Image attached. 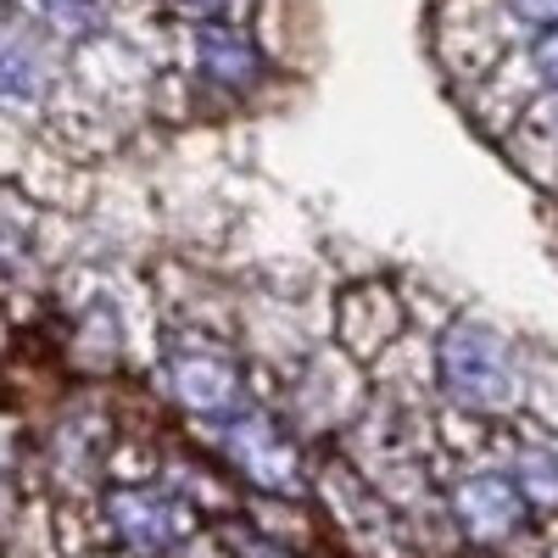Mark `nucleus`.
Instances as JSON below:
<instances>
[{
	"label": "nucleus",
	"instance_id": "1",
	"mask_svg": "<svg viewBox=\"0 0 558 558\" xmlns=\"http://www.w3.org/2000/svg\"><path fill=\"white\" fill-rule=\"evenodd\" d=\"M140 386L191 436L223 425V418H235L257 397H268L263 368L252 363V352L235 336L207 330V324H179V318H157Z\"/></svg>",
	"mask_w": 558,
	"mask_h": 558
},
{
	"label": "nucleus",
	"instance_id": "2",
	"mask_svg": "<svg viewBox=\"0 0 558 558\" xmlns=\"http://www.w3.org/2000/svg\"><path fill=\"white\" fill-rule=\"evenodd\" d=\"M291 84L263 51L246 17L223 23H191L168 28V57H162V89L179 96L184 118L196 123H235L263 107H274V89Z\"/></svg>",
	"mask_w": 558,
	"mask_h": 558
},
{
	"label": "nucleus",
	"instance_id": "3",
	"mask_svg": "<svg viewBox=\"0 0 558 558\" xmlns=\"http://www.w3.org/2000/svg\"><path fill=\"white\" fill-rule=\"evenodd\" d=\"M196 441L213 452V463L229 475V486H235V492L274 497V502H302L318 486L313 441L268 397H257L235 418H223V425L202 430Z\"/></svg>",
	"mask_w": 558,
	"mask_h": 558
},
{
	"label": "nucleus",
	"instance_id": "4",
	"mask_svg": "<svg viewBox=\"0 0 558 558\" xmlns=\"http://www.w3.org/2000/svg\"><path fill=\"white\" fill-rule=\"evenodd\" d=\"M123 441V408L118 386H68L51 413L28 436V452L45 463V475L68 492L96 497L112 481V452Z\"/></svg>",
	"mask_w": 558,
	"mask_h": 558
},
{
	"label": "nucleus",
	"instance_id": "5",
	"mask_svg": "<svg viewBox=\"0 0 558 558\" xmlns=\"http://www.w3.org/2000/svg\"><path fill=\"white\" fill-rule=\"evenodd\" d=\"M430 368H436L441 402H452L458 413H475V418L508 413L525 391V368H520L514 341L497 324L470 318V313L441 324V336L430 347Z\"/></svg>",
	"mask_w": 558,
	"mask_h": 558
},
{
	"label": "nucleus",
	"instance_id": "6",
	"mask_svg": "<svg viewBox=\"0 0 558 558\" xmlns=\"http://www.w3.org/2000/svg\"><path fill=\"white\" fill-rule=\"evenodd\" d=\"M89 508L118 558H179L207 531V514L162 475H112Z\"/></svg>",
	"mask_w": 558,
	"mask_h": 558
},
{
	"label": "nucleus",
	"instance_id": "7",
	"mask_svg": "<svg viewBox=\"0 0 558 558\" xmlns=\"http://www.w3.org/2000/svg\"><path fill=\"white\" fill-rule=\"evenodd\" d=\"M68 78H73V45H62L51 28H39L17 7L0 17V118L45 129L68 96Z\"/></svg>",
	"mask_w": 558,
	"mask_h": 558
},
{
	"label": "nucleus",
	"instance_id": "8",
	"mask_svg": "<svg viewBox=\"0 0 558 558\" xmlns=\"http://www.w3.org/2000/svg\"><path fill=\"white\" fill-rule=\"evenodd\" d=\"M62 268L57 213L17 179H0V307L39 302Z\"/></svg>",
	"mask_w": 558,
	"mask_h": 558
},
{
	"label": "nucleus",
	"instance_id": "9",
	"mask_svg": "<svg viewBox=\"0 0 558 558\" xmlns=\"http://www.w3.org/2000/svg\"><path fill=\"white\" fill-rule=\"evenodd\" d=\"M402 336V302L386 286H347L336 296V318H330V347H341L352 363H375L397 347Z\"/></svg>",
	"mask_w": 558,
	"mask_h": 558
},
{
	"label": "nucleus",
	"instance_id": "10",
	"mask_svg": "<svg viewBox=\"0 0 558 558\" xmlns=\"http://www.w3.org/2000/svg\"><path fill=\"white\" fill-rule=\"evenodd\" d=\"M525 514H531V508H525L520 486L508 481V470H481V475H463L452 486V520H458L463 536L481 542V547L508 542L525 525Z\"/></svg>",
	"mask_w": 558,
	"mask_h": 558
},
{
	"label": "nucleus",
	"instance_id": "11",
	"mask_svg": "<svg viewBox=\"0 0 558 558\" xmlns=\"http://www.w3.org/2000/svg\"><path fill=\"white\" fill-rule=\"evenodd\" d=\"M23 17H34L39 28H51L62 45H96L107 34L123 28V17L134 12L129 0H12Z\"/></svg>",
	"mask_w": 558,
	"mask_h": 558
},
{
	"label": "nucleus",
	"instance_id": "12",
	"mask_svg": "<svg viewBox=\"0 0 558 558\" xmlns=\"http://www.w3.org/2000/svg\"><path fill=\"white\" fill-rule=\"evenodd\" d=\"M202 542L218 553V558H296L291 536H279L274 525L252 520L246 508H223V514L207 520Z\"/></svg>",
	"mask_w": 558,
	"mask_h": 558
},
{
	"label": "nucleus",
	"instance_id": "13",
	"mask_svg": "<svg viewBox=\"0 0 558 558\" xmlns=\"http://www.w3.org/2000/svg\"><path fill=\"white\" fill-rule=\"evenodd\" d=\"M508 481L520 486L525 508H558V441L531 436L514 447V463H508Z\"/></svg>",
	"mask_w": 558,
	"mask_h": 558
},
{
	"label": "nucleus",
	"instance_id": "14",
	"mask_svg": "<svg viewBox=\"0 0 558 558\" xmlns=\"http://www.w3.org/2000/svg\"><path fill=\"white\" fill-rule=\"evenodd\" d=\"M146 12L168 28H191V23H223V17H246L252 0H146Z\"/></svg>",
	"mask_w": 558,
	"mask_h": 558
},
{
	"label": "nucleus",
	"instance_id": "15",
	"mask_svg": "<svg viewBox=\"0 0 558 558\" xmlns=\"http://www.w3.org/2000/svg\"><path fill=\"white\" fill-rule=\"evenodd\" d=\"M531 73L542 78V89H558V23L536 28V39H531Z\"/></svg>",
	"mask_w": 558,
	"mask_h": 558
},
{
	"label": "nucleus",
	"instance_id": "16",
	"mask_svg": "<svg viewBox=\"0 0 558 558\" xmlns=\"http://www.w3.org/2000/svg\"><path fill=\"white\" fill-rule=\"evenodd\" d=\"M508 17L525 23V28H553L558 23V0H502Z\"/></svg>",
	"mask_w": 558,
	"mask_h": 558
},
{
	"label": "nucleus",
	"instance_id": "17",
	"mask_svg": "<svg viewBox=\"0 0 558 558\" xmlns=\"http://www.w3.org/2000/svg\"><path fill=\"white\" fill-rule=\"evenodd\" d=\"M531 123L553 140V146H558V89H547V96L536 101V112H531Z\"/></svg>",
	"mask_w": 558,
	"mask_h": 558
},
{
	"label": "nucleus",
	"instance_id": "18",
	"mask_svg": "<svg viewBox=\"0 0 558 558\" xmlns=\"http://www.w3.org/2000/svg\"><path fill=\"white\" fill-rule=\"evenodd\" d=\"M7 12H12V0H0V17H7Z\"/></svg>",
	"mask_w": 558,
	"mask_h": 558
},
{
	"label": "nucleus",
	"instance_id": "19",
	"mask_svg": "<svg viewBox=\"0 0 558 558\" xmlns=\"http://www.w3.org/2000/svg\"><path fill=\"white\" fill-rule=\"evenodd\" d=\"M129 7H146V0H129Z\"/></svg>",
	"mask_w": 558,
	"mask_h": 558
}]
</instances>
